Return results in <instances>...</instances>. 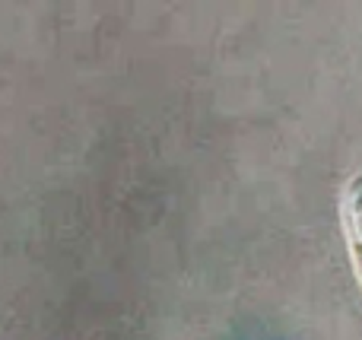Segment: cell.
<instances>
[{
    "label": "cell",
    "instance_id": "1",
    "mask_svg": "<svg viewBox=\"0 0 362 340\" xmlns=\"http://www.w3.org/2000/svg\"><path fill=\"white\" fill-rule=\"evenodd\" d=\"M340 223H344V235H346V248H350L353 267L362 283V175H356L344 191L340 201Z\"/></svg>",
    "mask_w": 362,
    "mask_h": 340
}]
</instances>
